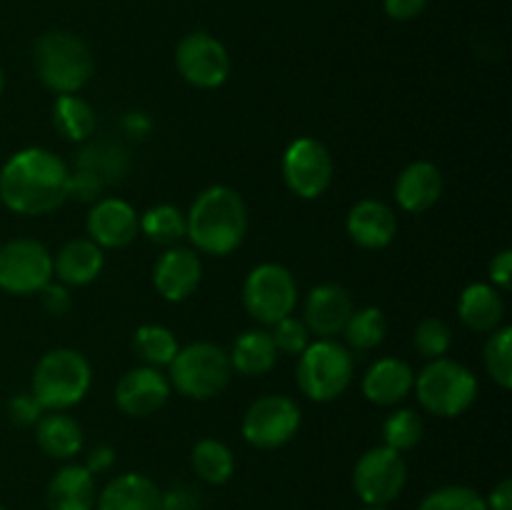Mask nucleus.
<instances>
[{
    "mask_svg": "<svg viewBox=\"0 0 512 510\" xmlns=\"http://www.w3.org/2000/svg\"><path fill=\"white\" fill-rule=\"evenodd\" d=\"M70 168L45 148H25L0 168V200L18 215H45L70 198Z\"/></svg>",
    "mask_w": 512,
    "mask_h": 510,
    "instance_id": "obj_1",
    "label": "nucleus"
},
{
    "mask_svg": "<svg viewBox=\"0 0 512 510\" xmlns=\"http://www.w3.org/2000/svg\"><path fill=\"white\" fill-rule=\"evenodd\" d=\"M185 238L208 255H228L248 235V205L238 190L210 185L193 200L185 213Z\"/></svg>",
    "mask_w": 512,
    "mask_h": 510,
    "instance_id": "obj_2",
    "label": "nucleus"
},
{
    "mask_svg": "<svg viewBox=\"0 0 512 510\" xmlns=\"http://www.w3.org/2000/svg\"><path fill=\"white\" fill-rule=\"evenodd\" d=\"M33 63L45 88L58 95H75L93 75V53L88 43L68 30H50L35 40Z\"/></svg>",
    "mask_w": 512,
    "mask_h": 510,
    "instance_id": "obj_3",
    "label": "nucleus"
},
{
    "mask_svg": "<svg viewBox=\"0 0 512 510\" xmlns=\"http://www.w3.org/2000/svg\"><path fill=\"white\" fill-rule=\"evenodd\" d=\"M93 370L88 358L73 348H55L38 360L33 390L43 410H68L88 395Z\"/></svg>",
    "mask_w": 512,
    "mask_h": 510,
    "instance_id": "obj_4",
    "label": "nucleus"
},
{
    "mask_svg": "<svg viewBox=\"0 0 512 510\" xmlns=\"http://www.w3.org/2000/svg\"><path fill=\"white\" fill-rule=\"evenodd\" d=\"M415 395L428 413L438 418H458L478 398V378L455 360H430L415 375Z\"/></svg>",
    "mask_w": 512,
    "mask_h": 510,
    "instance_id": "obj_5",
    "label": "nucleus"
},
{
    "mask_svg": "<svg viewBox=\"0 0 512 510\" xmlns=\"http://www.w3.org/2000/svg\"><path fill=\"white\" fill-rule=\"evenodd\" d=\"M353 355L333 338L315 340L298 355V388L315 403H330L348 390L353 380Z\"/></svg>",
    "mask_w": 512,
    "mask_h": 510,
    "instance_id": "obj_6",
    "label": "nucleus"
},
{
    "mask_svg": "<svg viewBox=\"0 0 512 510\" xmlns=\"http://www.w3.org/2000/svg\"><path fill=\"white\" fill-rule=\"evenodd\" d=\"M233 375L228 350L215 343H193L178 350L170 363V383L190 400H210L223 393Z\"/></svg>",
    "mask_w": 512,
    "mask_h": 510,
    "instance_id": "obj_7",
    "label": "nucleus"
},
{
    "mask_svg": "<svg viewBox=\"0 0 512 510\" xmlns=\"http://www.w3.org/2000/svg\"><path fill=\"white\" fill-rule=\"evenodd\" d=\"M245 310L258 323L275 325L293 315L298 303V283L293 273L278 263H263L248 273L243 283Z\"/></svg>",
    "mask_w": 512,
    "mask_h": 510,
    "instance_id": "obj_8",
    "label": "nucleus"
},
{
    "mask_svg": "<svg viewBox=\"0 0 512 510\" xmlns=\"http://www.w3.org/2000/svg\"><path fill=\"white\" fill-rule=\"evenodd\" d=\"M53 280V255L43 243L15 238L0 245V290L10 295L40 293Z\"/></svg>",
    "mask_w": 512,
    "mask_h": 510,
    "instance_id": "obj_9",
    "label": "nucleus"
},
{
    "mask_svg": "<svg viewBox=\"0 0 512 510\" xmlns=\"http://www.w3.org/2000/svg\"><path fill=\"white\" fill-rule=\"evenodd\" d=\"M405 483H408V465L403 453L385 445L360 455L353 468V488L365 505L385 508L403 493Z\"/></svg>",
    "mask_w": 512,
    "mask_h": 510,
    "instance_id": "obj_10",
    "label": "nucleus"
},
{
    "mask_svg": "<svg viewBox=\"0 0 512 510\" xmlns=\"http://www.w3.org/2000/svg\"><path fill=\"white\" fill-rule=\"evenodd\" d=\"M240 428L253 448H283L300 430V408L288 395H263L245 410Z\"/></svg>",
    "mask_w": 512,
    "mask_h": 510,
    "instance_id": "obj_11",
    "label": "nucleus"
},
{
    "mask_svg": "<svg viewBox=\"0 0 512 510\" xmlns=\"http://www.w3.org/2000/svg\"><path fill=\"white\" fill-rule=\"evenodd\" d=\"M283 180L293 195L315 200L333 183V158L315 138H298L283 155Z\"/></svg>",
    "mask_w": 512,
    "mask_h": 510,
    "instance_id": "obj_12",
    "label": "nucleus"
},
{
    "mask_svg": "<svg viewBox=\"0 0 512 510\" xmlns=\"http://www.w3.org/2000/svg\"><path fill=\"white\" fill-rule=\"evenodd\" d=\"M175 65L193 88L213 90L228 80L230 55L218 38L208 33H190L175 48Z\"/></svg>",
    "mask_w": 512,
    "mask_h": 510,
    "instance_id": "obj_13",
    "label": "nucleus"
},
{
    "mask_svg": "<svg viewBox=\"0 0 512 510\" xmlns=\"http://www.w3.org/2000/svg\"><path fill=\"white\" fill-rule=\"evenodd\" d=\"M170 398V380L158 368L140 365L128 370L115 385V403L130 418H145L163 408Z\"/></svg>",
    "mask_w": 512,
    "mask_h": 510,
    "instance_id": "obj_14",
    "label": "nucleus"
},
{
    "mask_svg": "<svg viewBox=\"0 0 512 510\" xmlns=\"http://www.w3.org/2000/svg\"><path fill=\"white\" fill-rule=\"evenodd\" d=\"M90 240L98 248H125L140 230V218L130 203L120 198H100L90 208L85 220Z\"/></svg>",
    "mask_w": 512,
    "mask_h": 510,
    "instance_id": "obj_15",
    "label": "nucleus"
},
{
    "mask_svg": "<svg viewBox=\"0 0 512 510\" xmlns=\"http://www.w3.org/2000/svg\"><path fill=\"white\" fill-rule=\"evenodd\" d=\"M200 278H203V265L195 250L173 248L165 250L153 265V285L158 295H163L170 303L188 300L198 290Z\"/></svg>",
    "mask_w": 512,
    "mask_h": 510,
    "instance_id": "obj_16",
    "label": "nucleus"
},
{
    "mask_svg": "<svg viewBox=\"0 0 512 510\" xmlns=\"http://www.w3.org/2000/svg\"><path fill=\"white\" fill-rule=\"evenodd\" d=\"M355 305L348 290L338 283H323L313 288L305 298V318L303 323L320 340L335 338L345 330Z\"/></svg>",
    "mask_w": 512,
    "mask_h": 510,
    "instance_id": "obj_17",
    "label": "nucleus"
},
{
    "mask_svg": "<svg viewBox=\"0 0 512 510\" xmlns=\"http://www.w3.org/2000/svg\"><path fill=\"white\" fill-rule=\"evenodd\" d=\"M345 228L355 245L365 250H380L393 243L395 233H398V218L383 200L368 198L350 208Z\"/></svg>",
    "mask_w": 512,
    "mask_h": 510,
    "instance_id": "obj_18",
    "label": "nucleus"
},
{
    "mask_svg": "<svg viewBox=\"0 0 512 510\" xmlns=\"http://www.w3.org/2000/svg\"><path fill=\"white\" fill-rule=\"evenodd\" d=\"M443 195V175L428 160H415L395 180V200L408 213H425Z\"/></svg>",
    "mask_w": 512,
    "mask_h": 510,
    "instance_id": "obj_19",
    "label": "nucleus"
},
{
    "mask_svg": "<svg viewBox=\"0 0 512 510\" xmlns=\"http://www.w3.org/2000/svg\"><path fill=\"white\" fill-rule=\"evenodd\" d=\"M415 373L405 360L380 358L368 368L363 378V395L375 405H395L410 395Z\"/></svg>",
    "mask_w": 512,
    "mask_h": 510,
    "instance_id": "obj_20",
    "label": "nucleus"
},
{
    "mask_svg": "<svg viewBox=\"0 0 512 510\" xmlns=\"http://www.w3.org/2000/svg\"><path fill=\"white\" fill-rule=\"evenodd\" d=\"M160 488L140 473H123L98 493L95 510H158Z\"/></svg>",
    "mask_w": 512,
    "mask_h": 510,
    "instance_id": "obj_21",
    "label": "nucleus"
},
{
    "mask_svg": "<svg viewBox=\"0 0 512 510\" xmlns=\"http://www.w3.org/2000/svg\"><path fill=\"white\" fill-rule=\"evenodd\" d=\"M95 475L85 465H63L48 485V510H95Z\"/></svg>",
    "mask_w": 512,
    "mask_h": 510,
    "instance_id": "obj_22",
    "label": "nucleus"
},
{
    "mask_svg": "<svg viewBox=\"0 0 512 510\" xmlns=\"http://www.w3.org/2000/svg\"><path fill=\"white\" fill-rule=\"evenodd\" d=\"M105 258L103 248L93 243L90 238H75L68 240L63 248L58 250L53 260V273L63 285H88L103 270Z\"/></svg>",
    "mask_w": 512,
    "mask_h": 510,
    "instance_id": "obj_23",
    "label": "nucleus"
},
{
    "mask_svg": "<svg viewBox=\"0 0 512 510\" xmlns=\"http://www.w3.org/2000/svg\"><path fill=\"white\" fill-rule=\"evenodd\" d=\"M458 315L475 333H493L500 328L505 315L503 295L488 283H473L460 293Z\"/></svg>",
    "mask_w": 512,
    "mask_h": 510,
    "instance_id": "obj_24",
    "label": "nucleus"
},
{
    "mask_svg": "<svg viewBox=\"0 0 512 510\" xmlns=\"http://www.w3.org/2000/svg\"><path fill=\"white\" fill-rule=\"evenodd\" d=\"M35 438L40 450L55 460H70L83 450V428L63 410H48L35 423Z\"/></svg>",
    "mask_w": 512,
    "mask_h": 510,
    "instance_id": "obj_25",
    "label": "nucleus"
},
{
    "mask_svg": "<svg viewBox=\"0 0 512 510\" xmlns=\"http://www.w3.org/2000/svg\"><path fill=\"white\" fill-rule=\"evenodd\" d=\"M130 168L128 150L115 140H90L83 145L75 158V170H85V173L95 175L100 183L108 185L120 183Z\"/></svg>",
    "mask_w": 512,
    "mask_h": 510,
    "instance_id": "obj_26",
    "label": "nucleus"
},
{
    "mask_svg": "<svg viewBox=\"0 0 512 510\" xmlns=\"http://www.w3.org/2000/svg\"><path fill=\"white\" fill-rule=\"evenodd\" d=\"M228 355L235 373L248 375V378L265 375L268 370H273L275 360H278V350H275L268 330H245L243 335H238Z\"/></svg>",
    "mask_w": 512,
    "mask_h": 510,
    "instance_id": "obj_27",
    "label": "nucleus"
},
{
    "mask_svg": "<svg viewBox=\"0 0 512 510\" xmlns=\"http://www.w3.org/2000/svg\"><path fill=\"white\" fill-rule=\"evenodd\" d=\"M190 463H193L195 475L210 485L228 483L235 473L233 450H230L223 440L215 438L198 440L193 453H190Z\"/></svg>",
    "mask_w": 512,
    "mask_h": 510,
    "instance_id": "obj_28",
    "label": "nucleus"
},
{
    "mask_svg": "<svg viewBox=\"0 0 512 510\" xmlns=\"http://www.w3.org/2000/svg\"><path fill=\"white\" fill-rule=\"evenodd\" d=\"M53 125L65 140L83 143L95 130V110L78 95H58L53 105Z\"/></svg>",
    "mask_w": 512,
    "mask_h": 510,
    "instance_id": "obj_29",
    "label": "nucleus"
},
{
    "mask_svg": "<svg viewBox=\"0 0 512 510\" xmlns=\"http://www.w3.org/2000/svg\"><path fill=\"white\" fill-rule=\"evenodd\" d=\"M133 350L143 360V365L163 368V365L173 363L180 345L173 330L163 328V325H140L133 335Z\"/></svg>",
    "mask_w": 512,
    "mask_h": 510,
    "instance_id": "obj_30",
    "label": "nucleus"
},
{
    "mask_svg": "<svg viewBox=\"0 0 512 510\" xmlns=\"http://www.w3.org/2000/svg\"><path fill=\"white\" fill-rule=\"evenodd\" d=\"M385 333H388V320H385V313L380 308L353 310L343 330L345 343L353 350H360V353L378 348L385 340Z\"/></svg>",
    "mask_w": 512,
    "mask_h": 510,
    "instance_id": "obj_31",
    "label": "nucleus"
},
{
    "mask_svg": "<svg viewBox=\"0 0 512 510\" xmlns=\"http://www.w3.org/2000/svg\"><path fill=\"white\" fill-rule=\"evenodd\" d=\"M140 230L148 235L153 243L165 245V248H173L175 243L185 238V213L175 205H155L148 213L140 218Z\"/></svg>",
    "mask_w": 512,
    "mask_h": 510,
    "instance_id": "obj_32",
    "label": "nucleus"
},
{
    "mask_svg": "<svg viewBox=\"0 0 512 510\" xmlns=\"http://www.w3.org/2000/svg\"><path fill=\"white\" fill-rule=\"evenodd\" d=\"M423 433V418L415 410H395L383 423V445L398 450V453H405V450H413L423 440Z\"/></svg>",
    "mask_w": 512,
    "mask_h": 510,
    "instance_id": "obj_33",
    "label": "nucleus"
},
{
    "mask_svg": "<svg viewBox=\"0 0 512 510\" xmlns=\"http://www.w3.org/2000/svg\"><path fill=\"white\" fill-rule=\"evenodd\" d=\"M512 328H498L490 333L488 343H485V368H488L490 378L508 390L512 385Z\"/></svg>",
    "mask_w": 512,
    "mask_h": 510,
    "instance_id": "obj_34",
    "label": "nucleus"
},
{
    "mask_svg": "<svg viewBox=\"0 0 512 510\" xmlns=\"http://www.w3.org/2000/svg\"><path fill=\"white\" fill-rule=\"evenodd\" d=\"M418 510H488V503L468 485H443L425 495Z\"/></svg>",
    "mask_w": 512,
    "mask_h": 510,
    "instance_id": "obj_35",
    "label": "nucleus"
},
{
    "mask_svg": "<svg viewBox=\"0 0 512 510\" xmlns=\"http://www.w3.org/2000/svg\"><path fill=\"white\" fill-rule=\"evenodd\" d=\"M413 343L415 350H418L423 358H445V353H448L450 345H453V330H450V325L445 323V320L430 315V318H423L418 323V328H415L413 333Z\"/></svg>",
    "mask_w": 512,
    "mask_h": 510,
    "instance_id": "obj_36",
    "label": "nucleus"
},
{
    "mask_svg": "<svg viewBox=\"0 0 512 510\" xmlns=\"http://www.w3.org/2000/svg\"><path fill=\"white\" fill-rule=\"evenodd\" d=\"M270 328H273L270 330V338H273L275 350H278V353L300 355L310 345L308 325H305L300 318H293V315L278 320V323L270 325Z\"/></svg>",
    "mask_w": 512,
    "mask_h": 510,
    "instance_id": "obj_37",
    "label": "nucleus"
},
{
    "mask_svg": "<svg viewBox=\"0 0 512 510\" xmlns=\"http://www.w3.org/2000/svg\"><path fill=\"white\" fill-rule=\"evenodd\" d=\"M8 413H10V420H13L15 425H20V428H28V425L38 423L40 415H43L45 410H43V405L35 400L33 393H18L10 398Z\"/></svg>",
    "mask_w": 512,
    "mask_h": 510,
    "instance_id": "obj_38",
    "label": "nucleus"
},
{
    "mask_svg": "<svg viewBox=\"0 0 512 510\" xmlns=\"http://www.w3.org/2000/svg\"><path fill=\"white\" fill-rule=\"evenodd\" d=\"M103 190L105 185L100 183L95 175L85 173V170H75V173H70V190H68L70 198L83 200V203H95V200H100Z\"/></svg>",
    "mask_w": 512,
    "mask_h": 510,
    "instance_id": "obj_39",
    "label": "nucleus"
},
{
    "mask_svg": "<svg viewBox=\"0 0 512 510\" xmlns=\"http://www.w3.org/2000/svg\"><path fill=\"white\" fill-rule=\"evenodd\" d=\"M40 300H43V308L48 310L50 315H65L73 305V298L68 293V285L53 283L50 280L43 290H40Z\"/></svg>",
    "mask_w": 512,
    "mask_h": 510,
    "instance_id": "obj_40",
    "label": "nucleus"
},
{
    "mask_svg": "<svg viewBox=\"0 0 512 510\" xmlns=\"http://www.w3.org/2000/svg\"><path fill=\"white\" fill-rule=\"evenodd\" d=\"M158 510H198V493L190 488H170L168 493H160Z\"/></svg>",
    "mask_w": 512,
    "mask_h": 510,
    "instance_id": "obj_41",
    "label": "nucleus"
},
{
    "mask_svg": "<svg viewBox=\"0 0 512 510\" xmlns=\"http://www.w3.org/2000/svg\"><path fill=\"white\" fill-rule=\"evenodd\" d=\"M490 280H493V288L508 293L512 285V250H500V253L490 260Z\"/></svg>",
    "mask_w": 512,
    "mask_h": 510,
    "instance_id": "obj_42",
    "label": "nucleus"
},
{
    "mask_svg": "<svg viewBox=\"0 0 512 510\" xmlns=\"http://www.w3.org/2000/svg\"><path fill=\"white\" fill-rule=\"evenodd\" d=\"M428 0H385V13L393 20H413L425 10Z\"/></svg>",
    "mask_w": 512,
    "mask_h": 510,
    "instance_id": "obj_43",
    "label": "nucleus"
},
{
    "mask_svg": "<svg viewBox=\"0 0 512 510\" xmlns=\"http://www.w3.org/2000/svg\"><path fill=\"white\" fill-rule=\"evenodd\" d=\"M113 463H115V450L105 443L95 445V448L88 453V458H85V468H88L93 475L103 473V470H108Z\"/></svg>",
    "mask_w": 512,
    "mask_h": 510,
    "instance_id": "obj_44",
    "label": "nucleus"
},
{
    "mask_svg": "<svg viewBox=\"0 0 512 510\" xmlns=\"http://www.w3.org/2000/svg\"><path fill=\"white\" fill-rule=\"evenodd\" d=\"M488 510H512V480L503 478L493 488V493L485 498Z\"/></svg>",
    "mask_w": 512,
    "mask_h": 510,
    "instance_id": "obj_45",
    "label": "nucleus"
},
{
    "mask_svg": "<svg viewBox=\"0 0 512 510\" xmlns=\"http://www.w3.org/2000/svg\"><path fill=\"white\" fill-rule=\"evenodd\" d=\"M3 88H5V75H3V68H0V95H3Z\"/></svg>",
    "mask_w": 512,
    "mask_h": 510,
    "instance_id": "obj_46",
    "label": "nucleus"
},
{
    "mask_svg": "<svg viewBox=\"0 0 512 510\" xmlns=\"http://www.w3.org/2000/svg\"><path fill=\"white\" fill-rule=\"evenodd\" d=\"M363 510H388V508H378V505H365Z\"/></svg>",
    "mask_w": 512,
    "mask_h": 510,
    "instance_id": "obj_47",
    "label": "nucleus"
},
{
    "mask_svg": "<svg viewBox=\"0 0 512 510\" xmlns=\"http://www.w3.org/2000/svg\"><path fill=\"white\" fill-rule=\"evenodd\" d=\"M0 510H5V508H3V505H0Z\"/></svg>",
    "mask_w": 512,
    "mask_h": 510,
    "instance_id": "obj_48",
    "label": "nucleus"
}]
</instances>
